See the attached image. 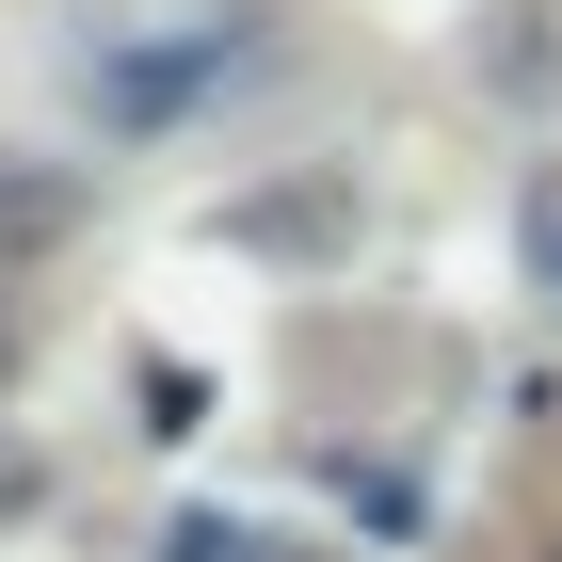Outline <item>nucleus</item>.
Here are the masks:
<instances>
[{
	"mask_svg": "<svg viewBox=\"0 0 562 562\" xmlns=\"http://www.w3.org/2000/svg\"><path fill=\"white\" fill-rule=\"evenodd\" d=\"M530 241H547V290H562V193H547V225H530Z\"/></svg>",
	"mask_w": 562,
	"mask_h": 562,
	"instance_id": "obj_1",
	"label": "nucleus"
}]
</instances>
